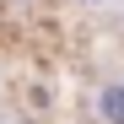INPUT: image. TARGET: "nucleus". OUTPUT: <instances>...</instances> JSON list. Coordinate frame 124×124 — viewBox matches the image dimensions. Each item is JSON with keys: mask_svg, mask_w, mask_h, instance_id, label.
Here are the masks:
<instances>
[{"mask_svg": "<svg viewBox=\"0 0 124 124\" xmlns=\"http://www.w3.org/2000/svg\"><path fill=\"white\" fill-rule=\"evenodd\" d=\"M97 119L102 124H124V81H108L97 92Z\"/></svg>", "mask_w": 124, "mask_h": 124, "instance_id": "obj_1", "label": "nucleus"}]
</instances>
